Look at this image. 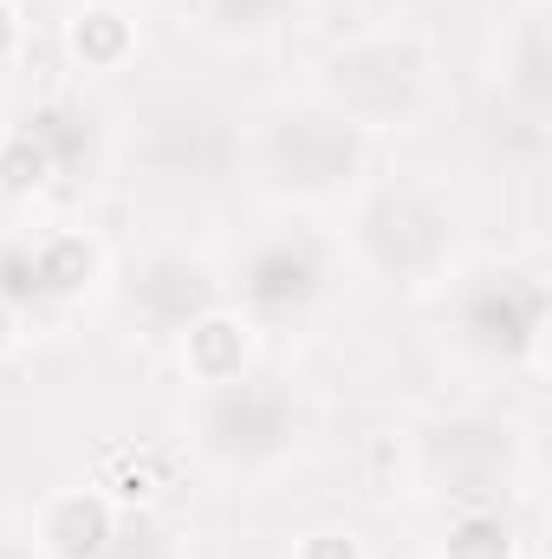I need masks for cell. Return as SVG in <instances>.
Here are the masks:
<instances>
[{"label":"cell","mask_w":552,"mask_h":559,"mask_svg":"<svg viewBox=\"0 0 552 559\" xmlns=\"http://www.w3.org/2000/svg\"><path fill=\"white\" fill-rule=\"evenodd\" d=\"M338 280H345L338 241L319 222H305V215H279L274 228H261L235 254V267L221 274V293L261 332H299V325H312L332 306Z\"/></svg>","instance_id":"obj_5"},{"label":"cell","mask_w":552,"mask_h":559,"mask_svg":"<svg viewBox=\"0 0 552 559\" xmlns=\"http://www.w3.org/2000/svg\"><path fill=\"white\" fill-rule=\"evenodd\" d=\"M20 325H26V319H20V312H13V306L0 299V358H7L13 345H20Z\"/></svg>","instance_id":"obj_21"},{"label":"cell","mask_w":552,"mask_h":559,"mask_svg":"<svg viewBox=\"0 0 552 559\" xmlns=\"http://www.w3.org/2000/svg\"><path fill=\"white\" fill-rule=\"evenodd\" d=\"M182 442H189V462L221 481V488H274L279 475L299 462L305 449V404L292 391V378L279 371H248L235 384H208V391H189L182 404Z\"/></svg>","instance_id":"obj_3"},{"label":"cell","mask_w":552,"mask_h":559,"mask_svg":"<svg viewBox=\"0 0 552 559\" xmlns=\"http://www.w3.org/2000/svg\"><path fill=\"white\" fill-rule=\"evenodd\" d=\"M118 534H124V514L92 481L46 488L39 508H33V521H26L33 559H111L118 554Z\"/></svg>","instance_id":"obj_10"},{"label":"cell","mask_w":552,"mask_h":559,"mask_svg":"<svg viewBox=\"0 0 552 559\" xmlns=\"http://www.w3.org/2000/svg\"><path fill=\"white\" fill-rule=\"evenodd\" d=\"M305 98L325 105L332 118H345L351 131H364L371 143L410 138L448 111V59L422 26L377 20V26L338 33L312 59Z\"/></svg>","instance_id":"obj_1"},{"label":"cell","mask_w":552,"mask_h":559,"mask_svg":"<svg viewBox=\"0 0 552 559\" xmlns=\"http://www.w3.org/2000/svg\"><path fill=\"white\" fill-rule=\"evenodd\" d=\"M514 462V429L494 417H448L429 436H410V481L448 501H501Z\"/></svg>","instance_id":"obj_7"},{"label":"cell","mask_w":552,"mask_h":559,"mask_svg":"<svg viewBox=\"0 0 552 559\" xmlns=\"http://www.w3.org/2000/svg\"><path fill=\"white\" fill-rule=\"evenodd\" d=\"M552 286L540 267H475L442 286V325L455 352H468L488 371H527L540 384L547 358Z\"/></svg>","instance_id":"obj_6"},{"label":"cell","mask_w":552,"mask_h":559,"mask_svg":"<svg viewBox=\"0 0 552 559\" xmlns=\"http://www.w3.org/2000/svg\"><path fill=\"white\" fill-rule=\"evenodd\" d=\"M20 59H26V7L0 0V72H13Z\"/></svg>","instance_id":"obj_20"},{"label":"cell","mask_w":552,"mask_h":559,"mask_svg":"<svg viewBox=\"0 0 552 559\" xmlns=\"http://www.w3.org/2000/svg\"><path fill=\"white\" fill-rule=\"evenodd\" d=\"M235 163L279 215L325 222V215H345L371 189L377 143L312 98H279L241 131Z\"/></svg>","instance_id":"obj_2"},{"label":"cell","mask_w":552,"mask_h":559,"mask_svg":"<svg viewBox=\"0 0 552 559\" xmlns=\"http://www.w3.org/2000/svg\"><path fill=\"white\" fill-rule=\"evenodd\" d=\"M46 189H59L52 150L33 138L20 118H7V124H0V202H33V195H46Z\"/></svg>","instance_id":"obj_17"},{"label":"cell","mask_w":552,"mask_h":559,"mask_svg":"<svg viewBox=\"0 0 552 559\" xmlns=\"http://www.w3.org/2000/svg\"><path fill=\"white\" fill-rule=\"evenodd\" d=\"M20 241H26V280H33L39 312H72L111 280V248L79 222H52V228L20 235Z\"/></svg>","instance_id":"obj_9"},{"label":"cell","mask_w":552,"mask_h":559,"mask_svg":"<svg viewBox=\"0 0 552 559\" xmlns=\"http://www.w3.org/2000/svg\"><path fill=\"white\" fill-rule=\"evenodd\" d=\"M92 488L98 495H111V508L118 514H137V508H149L156 501V468L143 462V455H131V449H105V462H98V475H92Z\"/></svg>","instance_id":"obj_18"},{"label":"cell","mask_w":552,"mask_h":559,"mask_svg":"<svg viewBox=\"0 0 552 559\" xmlns=\"http://www.w3.org/2000/svg\"><path fill=\"white\" fill-rule=\"evenodd\" d=\"M169 345H176V371H182V384H189V391H208V384H235V378L261 371L267 332H261L248 312H235V306L221 299V306H208L202 319H189Z\"/></svg>","instance_id":"obj_11"},{"label":"cell","mask_w":552,"mask_h":559,"mask_svg":"<svg viewBox=\"0 0 552 559\" xmlns=\"http://www.w3.org/2000/svg\"><path fill=\"white\" fill-rule=\"evenodd\" d=\"M124 7H131V0H124Z\"/></svg>","instance_id":"obj_23"},{"label":"cell","mask_w":552,"mask_h":559,"mask_svg":"<svg viewBox=\"0 0 552 559\" xmlns=\"http://www.w3.org/2000/svg\"><path fill=\"white\" fill-rule=\"evenodd\" d=\"M501 98L520 111V124L540 138L552 111V33H547V0H527L514 26L501 33Z\"/></svg>","instance_id":"obj_12"},{"label":"cell","mask_w":552,"mask_h":559,"mask_svg":"<svg viewBox=\"0 0 552 559\" xmlns=\"http://www.w3.org/2000/svg\"><path fill=\"white\" fill-rule=\"evenodd\" d=\"M429 559H527V527L507 501H448Z\"/></svg>","instance_id":"obj_14"},{"label":"cell","mask_w":552,"mask_h":559,"mask_svg":"<svg viewBox=\"0 0 552 559\" xmlns=\"http://www.w3.org/2000/svg\"><path fill=\"white\" fill-rule=\"evenodd\" d=\"M305 13V0H195V33L228 52H261Z\"/></svg>","instance_id":"obj_15"},{"label":"cell","mask_w":552,"mask_h":559,"mask_svg":"<svg viewBox=\"0 0 552 559\" xmlns=\"http://www.w3.org/2000/svg\"><path fill=\"white\" fill-rule=\"evenodd\" d=\"M33 138L52 150V163H59V182H72V176H85L92 163H98V124L72 105V98H39V105H26V111H13Z\"/></svg>","instance_id":"obj_16"},{"label":"cell","mask_w":552,"mask_h":559,"mask_svg":"<svg viewBox=\"0 0 552 559\" xmlns=\"http://www.w3.org/2000/svg\"><path fill=\"white\" fill-rule=\"evenodd\" d=\"M0 559H33V547H26V534H0Z\"/></svg>","instance_id":"obj_22"},{"label":"cell","mask_w":552,"mask_h":559,"mask_svg":"<svg viewBox=\"0 0 552 559\" xmlns=\"http://www.w3.org/2000/svg\"><path fill=\"white\" fill-rule=\"evenodd\" d=\"M345 267H358L377 286H404V293H435L455 280V254H461V235H455V215L435 189L422 182H397V189H364L351 202V222H345V241H338Z\"/></svg>","instance_id":"obj_4"},{"label":"cell","mask_w":552,"mask_h":559,"mask_svg":"<svg viewBox=\"0 0 552 559\" xmlns=\"http://www.w3.org/2000/svg\"><path fill=\"white\" fill-rule=\"evenodd\" d=\"M221 267L189 254V248H149L131 280H124V306L149 338H176L189 319H202L208 306H221Z\"/></svg>","instance_id":"obj_8"},{"label":"cell","mask_w":552,"mask_h":559,"mask_svg":"<svg viewBox=\"0 0 552 559\" xmlns=\"http://www.w3.org/2000/svg\"><path fill=\"white\" fill-rule=\"evenodd\" d=\"M137 13L124 7V0H79L72 13H65V33H59V46H65V66L79 72V79H118L131 59H137Z\"/></svg>","instance_id":"obj_13"},{"label":"cell","mask_w":552,"mask_h":559,"mask_svg":"<svg viewBox=\"0 0 552 559\" xmlns=\"http://www.w3.org/2000/svg\"><path fill=\"white\" fill-rule=\"evenodd\" d=\"M292 559H371L358 527H312L292 540Z\"/></svg>","instance_id":"obj_19"}]
</instances>
